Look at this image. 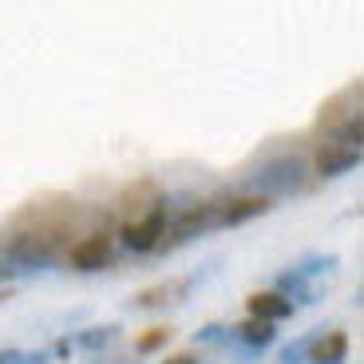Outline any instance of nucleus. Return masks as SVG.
<instances>
[{
  "label": "nucleus",
  "mask_w": 364,
  "mask_h": 364,
  "mask_svg": "<svg viewBox=\"0 0 364 364\" xmlns=\"http://www.w3.org/2000/svg\"><path fill=\"white\" fill-rule=\"evenodd\" d=\"M309 186V163L301 155H277L265 159L254 174L246 178V191L257 194V198L273 202V198H293Z\"/></svg>",
  "instance_id": "f257e3e1"
},
{
  "label": "nucleus",
  "mask_w": 364,
  "mask_h": 364,
  "mask_svg": "<svg viewBox=\"0 0 364 364\" xmlns=\"http://www.w3.org/2000/svg\"><path fill=\"white\" fill-rule=\"evenodd\" d=\"M166 222H171V206L159 198L143 218L123 226V246H127L131 254H151V250H159L163 246V234H166Z\"/></svg>",
  "instance_id": "f03ea898"
},
{
  "label": "nucleus",
  "mask_w": 364,
  "mask_h": 364,
  "mask_svg": "<svg viewBox=\"0 0 364 364\" xmlns=\"http://www.w3.org/2000/svg\"><path fill=\"white\" fill-rule=\"evenodd\" d=\"M210 206H214V226H242V222L265 214L273 202L257 198V194H237V198H210Z\"/></svg>",
  "instance_id": "7ed1b4c3"
},
{
  "label": "nucleus",
  "mask_w": 364,
  "mask_h": 364,
  "mask_svg": "<svg viewBox=\"0 0 364 364\" xmlns=\"http://www.w3.org/2000/svg\"><path fill=\"white\" fill-rule=\"evenodd\" d=\"M111 254H115V250H111L107 234H87L68 250V262L80 273H95V269H103V265H111Z\"/></svg>",
  "instance_id": "20e7f679"
},
{
  "label": "nucleus",
  "mask_w": 364,
  "mask_h": 364,
  "mask_svg": "<svg viewBox=\"0 0 364 364\" xmlns=\"http://www.w3.org/2000/svg\"><path fill=\"white\" fill-rule=\"evenodd\" d=\"M360 166V146H341V143H325L313 159V174L317 178H341V174Z\"/></svg>",
  "instance_id": "39448f33"
},
{
  "label": "nucleus",
  "mask_w": 364,
  "mask_h": 364,
  "mask_svg": "<svg viewBox=\"0 0 364 364\" xmlns=\"http://www.w3.org/2000/svg\"><path fill=\"white\" fill-rule=\"evenodd\" d=\"M273 293H282L285 301H289L293 309L297 305H317L321 301V285L317 282H309V277H301L297 269H285V273H277V282H273Z\"/></svg>",
  "instance_id": "423d86ee"
},
{
  "label": "nucleus",
  "mask_w": 364,
  "mask_h": 364,
  "mask_svg": "<svg viewBox=\"0 0 364 364\" xmlns=\"http://www.w3.org/2000/svg\"><path fill=\"white\" fill-rule=\"evenodd\" d=\"M191 285H198V277H178V282L151 285V289H143L131 305H135V309H163V305H178V301L191 293Z\"/></svg>",
  "instance_id": "0eeeda50"
},
{
  "label": "nucleus",
  "mask_w": 364,
  "mask_h": 364,
  "mask_svg": "<svg viewBox=\"0 0 364 364\" xmlns=\"http://www.w3.org/2000/svg\"><path fill=\"white\" fill-rule=\"evenodd\" d=\"M230 328H234V345H237V348H246V353H257V356H262L265 348L277 341V328H273L269 321L246 317L242 325H230Z\"/></svg>",
  "instance_id": "6e6552de"
},
{
  "label": "nucleus",
  "mask_w": 364,
  "mask_h": 364,
  "mask_svg": "<svg viewBox=\"0 0 364 364\" xmlns=\"http://www.w3.org/2000/svg\"><path fill=\"white\" fill-rule=\"evenodd\" d=\"M246 309L254 321H269V325H277V321L293 317V305L282 297V293H273V289H257L246 297Z\"/></svg>",
  "instance_id": "1a4fd4ad"
},
{
  "label": "nucleus",
  "mask_w": 364,
  "mask_h": 364,
  "mask_svg": "<svg viewBox=\"0 0 364 364\" xmlns=\"http://www.w3.org/2000/svg\"><path fill=\"white\" fill-rule=\"evenodd\" d=\"M348 353V333L345 328H333L325 337H313V348H309V364H341Z\"/></svg>",
  "instance_id": "9d476101"
},
{
  "label": "nucleus",
  "mask_w": 364,
  "mask_h": 364,
  "mask_svg": "<svg viewBox=\"0 0 364 364\" xmlns=\"http://www.w3.org/2000/svg\"><path fill=\"white\" fill-rule=\"evenodd\" d=\"M119 337V325H95V328H83L72 337V348H87V353H103L111 341Z\"/></svg>",
  "instance_id": "9b49d317"
},
{
  "label": "nucleus",
  "mask_w": 364,
  "mask_h": 364,
  "mask_svg": "<svg viewBox=\"0 0 364 364\" xmlns=\"http://www.w3.org/2000/svg\"><path fill=\"white\" fill-rule=\"evenodd\" d=\"M360 135H364V119H360V111H353V115H345V119L337 123V127L328 131V143L360 146Z\"/></svg>",
  "instance_id": "f8f14e48"
},
{
  "label": "nucleus",
  "mask_w": 364,
  "mask_h": 364,
  "mask_svg": "<svg viewBox=\"0 0 364 364\" xmlns=\"http://www.w3.org/2000/svg\"><path fill=\"white\" fill-rule=\"evenodd\" d=\"M293 269H297L301 277L317 282L321 273H333V269H337V254H305L297 265H293Z\"/></svg>",
  "instance_id": "ddd939ff"
},
{
  "label": "nucleus",
  "mask_w": 364,
  "mask_h": 364,
  "mask_svg": "<svg viewBox=\"0 0 364 364\" xmlns=\"http://www.w3.org/2000/svg\"><path fill=\"white\" fill-rule=\"evenodd\" d=\"M194 341H198V345H222V348H230V345H234V328L222 325V321H210V325H202L198 333H194Z\"/></svg>",
  "instance_id": "4468645a"
},
{
  "label": "nucleus",
  "mask_w": 364,
  "mask_h": 364,
  "mask_svg": "<svg viewBox=\"0 0 364 364\" xmlns=\"http://www.w3.org/2000/svg\"><path fill=\"white\" fill-rule=\"evenodd\" d=\"M48 348H0V364H48Z\"/></svg>",
  "instance_id": "2eb2a0df"
},
{
  "label": "nucleus",
  "mask_w": 364,
  "mask_h": 364,
  "mask_svg": "<svg viewBox=\"0 0 364 364\" xmlns=\"http://www.w3.org/2000/svg\"><path fill=\"white\" fill-rule=\"evenodd\" d=\"M313 337H317V333H305V337L289 341V345L282 348V356H277V364H309V348H313Z\"/></svg>",
  "instance_id": "dca6fc26"
},
{
  "label": "nucleus",
  "mask_w": 364,
  "mask_h": 364,
  "mask_svg": "<svg viewBox=\"0 0 364 364\" xmlns=\"http://www.w3.org/2000/svg\"><path fill=\"white\" fill-rule=\"evenodd\" d=\"M166 341H171V328L155 325V328H146V333H139V337H135V353L139 356H151V353H159Z\"/></svg>",
  "instance_id": "f3484780"
},
{
  "label": "nucleus",
  "mask_w": 364,
  "mask_h": 364,
  "mask_svg": "<svg viewBox=\"0 0 364 364\" xmlns=\"http://www.w3.org/2000/svg\"><path fill=\"white\" fill-rule=\"evenodd\" d=\"M163 364H202V360H198V353H174V356H166Z\"/></svg>",
  "instance_id": "a211bd4d"
},
{
  "label": "nucleus",
  "mask_w": 364,
  "mask_h": 364,
  "mask_svg": "<svg viewBox=\"0 0 364 364\" xmlns=\"http://www.w3.org/2000/svg\"><path fill=\"white\" fill-rule=\"evenodd\" d=\"M75 348H72V337H60L55 341V348H52V356H72Z\"/></svg>",
  "instance_id": "6ab92c4d"
},
{
  "label": "nucleus",
  "mask_w": 364,
  "mask_h": 364,
  "mask_svg": "<svg viewBox=\"0 0 364 364\" xmlns=\"http://www.w3.org/2000/svg\"><path fill=\"white\" fill-rule=\"evenodd\" d=\"M4 277H12V273H9V269H4V262H0V282H4Z\"/></svg>",
  "instance_id": "aec40b11"
}]
</instances>
